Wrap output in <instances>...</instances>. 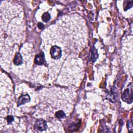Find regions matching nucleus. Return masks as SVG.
Masks as SVG:
<instances>
[{
	"label": "nucleus",
	"mask_w": 133,
	"mask_h": 133,
	"mask_svg": "<svg viewBox=\"0 0 133 133\" xmlns=\"http://www.w3.org/2000/svg\"><path fill=\"white\" fill-rule=\"evenodd\" d=\"M98 57V54L97 50L95 48V46H93L91 49V60L94 62L97 60Z\"/></svg>",
	"instance_id": "423d86ee"
},
{
	"label": "nucleus",
	"mask_w": 133,
	"mask_h": 133,
	"mask_svg": "<svg viewBox=\"0 0 133 133\" xmlns=\"http://www.w3.org/2000/svg\"><path fill=\"white\" fill-rule=\"evenodd\" d=\"M47 124L45 121L43 120H37L34 125V128L35 130L43 131L47 129Z\"/></svg>",
	"instance_id": "7ed1b4c3"
},
{
	"label": "nucleus",
	"mask_w": 133,
	"mask_h": 133,
	"mask_svg": "<svg viewBox=\"0 0 133 133\" xmlns=\"http://www.w3.org/2000/svg\"><path fill=\"white\" fill-rule=\"evenodd\" d=\"M127 127L128 128L129 131L130 132H132V121H129L127 123Z\"/></svg>",
	"instance_id": "f8f14e48"
},
{
	"label": "nucleus",
	"mask_w": 133,
	"mask_h": 133,
	"mask_svg": "<svg viewBox=\"0 0 133 133\" xmlns=\"http://www.w3.org/2000/svg\"><path fill=\"white\" fill-rule=\"evenodd\" d=\"M38 28L42 29L44 28V25L42 23H39L38 25Z\"/></svg>",
	"instance_id": "4468645a"
},
{
	"label": "nucleus",
	"mask_w": 133,
	"mask_h": 133,
	"mask_svg": "<svg viewBox=\"0 0 133 133\" xmlns=\"http://www.w3.org/2000/svg\"><path fill=\"white\" fill-rule=\"evenodd\" d=\"M42 20H43V21L44 22H48L50 20V19H51V15L48 12L44 13L43 14V15H42Z\"/></svg>",
	"instance_id": "1a4fd4ad"
},
{
	"label": "nucleus",
	"mask_w": 133,
	"mask_h": 133,
	"mask_svg": "<svg viewBox=\"0 0 133 133\" xmlns=\"http://www.w3.org/2000/svg\"><path fill=\"white\" fill-rule=\"evenodd\" d=\"M7 120L8 123H9V124H10V123H11L14 120V118L13 116L9 115V116H8L7 117Z\"/></svg>",
	"instance_id": "ddd939ff"
},
{
	"label": "nucleus",
	"mask_w": 133,
	"mask_h": 133,
	"mask_svg": "<svg viewBox=\"0 0 133 133\" xmlns=\"http://www.w3.org/2000/svg\"><path fill=\"white\" fill-rule=\"evenodd\" d=\"M122 99L128 104L132 102V86L131 85L130 87H128L126 89L122 96Z\"/></svg>",
	"instance_id": "f257e3e1"
},
{
	"label": "nucleus",
	"mask_w": 133,
	"mask_h": 133,
	"mask_svg": "<svg viewBox=\"0 0 133 133\" xmlns=\"http://www.w3.org/2000/svg\"><path fill=\"white\" fill-rule=\"evenodd\" d=\"M44 61H45V56L43 52H41L36 55L34 59V62L36 65L39 66L42 65L44 64Z\"/></svg>",
	"instance_id": "20e7f679"
},
{
	"label": "nucleus",
	"mask_w": 133,
	"mask_h": 133,
	"mask_svg": "<svg viewBox=\"0 0 133 133\" xmlns=\"http://www.w3.org/2000/svg\"><path fill=\"white\" fill-rule=\"evenodd\" d=\"M50 54L52 58L58 59L61 57L62 51L59 47L57 46H53L50 50Z\"/></svg>",
	"instance_id": "f03ea898"
},
{
	"label": "nucleus",
	"mask_w": 133,
	"mask_h": 133,
	"mask_svg": "<svg viewBox=\"0 0 133 133\" xmlns=\"http://www.w3.org/2000/svg\"><path fill=\"white\" fill-rule=\"evenodd\" d=\"M55 116L58 119H63L66 117V114L62 111L60 110L56 112Z\"/></svg>",
	"instance_id": "9b49d317"
},
{
	"label": "nucleus",
	"mask_w": 133,
	"mask_h": 133,
	"mask_svg": "<svg viewBox=\"0 0 133 133\" xmlns=\"http://www.w3.org/2000/svg\"><path fill=\"white\" fill-rule=\"evenodd\" d=\"M22 62V58L21 54L19 53L16 54L14 59V63L16 66L20 65Z\"/></svg>",
	"instance_id": "0eeeda50"
},
{
	"label": "nucleus",
	"mask_w": 133,
	"mask_h": 133,
	"mask_svg": "<svg viewBox=\"0 0 133 133\" xmlns=\"http://www.w3.org/2000/svg\"><path fill=\"white\" fill-rule=\"evenodd\" d=\"M115 96H116L114 93V90H112V91L108 93V94L107 95V96L106 97V98H107V99L109 100L111 102L113 103L115 101Z\"/></svg>",
	"instance_id": "6e6552de"
},
{
	"label": "nucleus",
	"mask_w": 133,
	"mask_h": 133,
	"mask_svg": "<svg viewBox=\"0 0 133 133\" xmlns=\"http://www.w3.org/2000/svg\"><path fill=\"white\" fill-rule=\"evenodd\" d=\"M30 101V97L28 94H26L24 95H21L17 102L18 106H19L21 105L25 104L26 103H29Z\"/></svg>",
	"instance_id": "39448f33"
},
{
	"label": "nucleus",
	"mask_w": 133,
	"mask_h": 133,
	"mask_svg": "<svg viewBox=\"0 0 133 133\" xmlns=\"http://www.w3.org/2000/svg\"><path fill=\"white\" fill-rule=\"evenodd\" d=\"M124 11H126L127 10L131 8L132 7V1H125L124 4Z\"/></svg>",
	"instance_id": "9d476101"
}]
</instances>
